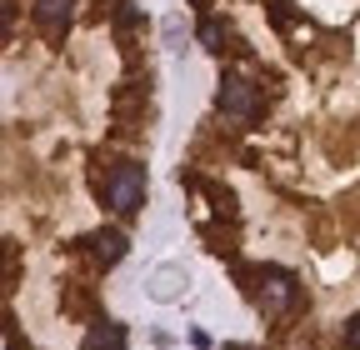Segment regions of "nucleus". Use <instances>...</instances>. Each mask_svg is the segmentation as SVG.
Returning <instances> with one entry per match:
<instances>
[{"instance_id":"nucleus-1","label":"nucleus","mask_w":360,"mask_h":350,"mask_svg":"<svg viewBox=\"0 0 360 350\" xmlns=\"http://www.w3.org/2000/svg\"><path fill=\"white\" fill-rule=\"evenodd\" d=\"M236 276L245 280V290H250V300H255V311L270 316V320L290 316L295 305H300V280H295L285 266H236Z\"/></svg>"},{"instance_id":"nucleus-2","label":"nucleus","mask_w":360,"mask_h":350,"mask_svg":"<svg viewBox=\"0 0 360 350\" xmlns=\"http://www.w3.org/2000/svg\"><path fill=\"white\" fill-rule=\"evenodd\" d=\"M215 110H220V120L231 125V130H250L265 115V96H260V85L250 75L225 70L220 75V91H215Z\"/></svg>"},{"instance_id":"nucleus-3","label":"nucleus","mask_w":360,"mask_h":350,"mask_svg":"<svg viewBox=\"0 0 360 350\" xmlns=\"http://www.w3.org/2000/svg\"><path fill=\"white\" fill-rule=\"evenodd\" d=\"M101 200L110 205V215L135 221L141 205H146V165L141 160H115L105 170V181H101Z\"/></svg>"},{"instance_id":"nucleus-4","label":"nucleus","mask_w":360,"mask_h":350,"mask_svg":"<svg viewBox=\"0 0 360 350\" xmlns=\"http://www.w3.org/2000/svg\"><path fill=\"white\" fill-rule=\"evenodd\" d=\"M30 15L51 40H60L70 30V20H75V0H30Z\"/></svg>"},{"instance_id":"nucleus-5","label":"nucleus","mask_w":360,"mask_h":350,"mask_svg":"<svg viewBox=\"0 0 360 350\" xmlns=\"http://www.w3.org/2000/svg\"><path fill=\"white\" fill-rule=\"evenodd\" d=\"M80 245H85V255L96 260V266H115V260H125L130 240H125V231H90Z\"/></svg>"},{"instance_id":"nucleus-6","label":"nucleus","mask_w":360,"mask_h":350,"mask_svg":"<svg viewBox=\"0 0 360 350\" xmlns=\"http://www.w3.org/2000/svg\"><path fill=\"white\" fill-rule=\"evenodd\" d=\"M195 186H200V190H205V195L215 200V210L225 215V221H236V195H231V190H225L220 181H195Z\"/></svg>"},{"instance_id":"nucleus-7","label":"nucleus","mask_w":360,"mask_h":350,"mask_svg":"<svg viewBox=\"0 0 360 350\" xmlns=\"http://www.w3.org/2000/svg\"><path fill=\"white\" fill-rule=\"evenodd\" d=\"M225 35H231V30H225L220 20H210V15L200 20V46L205 51H225Z\"/></svg>"},{"instance_id":"nucleus-8","label":"nucleus","mask_w":360,"mask_h":350,"mask_svg":"<svg viewBox=\"0 0 360 350\" xmlns=\"http://www.w3.org/2000/svg\"><path fill=\"white\" fill-rule=\"evenodd\" d=\"M11 30H15V6H11V0H0V46L11 40Z\"/></svg>"},{"instance_id":"nucleus-9","label":"nucleus","mask_w":360,"mask_h":350,"mask_svg":"<svg viewBox=\"0 0 360 350\" xmlns=\"http://www.w3.org/2000/svg\"><path fill=\"white\" fill-rule=\"evenodd\" d=\"M340 345H345V350H360V316H350V320H345V330H340Z\"/></svg>"},{"instance_id":"nucleus-10","label":"nucleus","mask_w":360,"mask_h":350,"mask_svg":"<svg viewBox=\"0 0 360 350\" xmlns=\"http://www.w3.org/2000/svg\"><path fill=\"white\" fill-rule=\"evenodd\" d=\"M225 350H255V345H225Z\"/></svg>"}]
</instances>
